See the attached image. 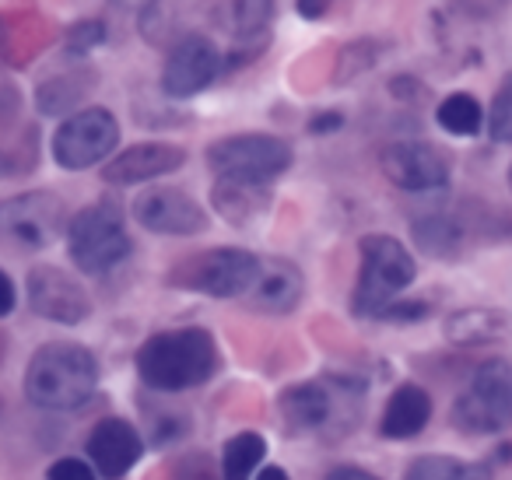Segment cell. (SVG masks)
I'll use <instances>...</instances> for the list:
<instances>
[{
    "mask_svg": "<svg viewBox=\"0 0 512 480\" xmlns=\"http://www.w3.org/2000/svg\"><path fill=\"white\" fill-rule=\"evenodd\" d=\"M341 127H344L341 113H323V116H316V120L309 123V130H313V134H334V130H341Z\"/></svg>",
    "mask_w": 512,
    "mask_h": 480,
    "instance_id": "836d02e7",
    "label": "cell"
},
{
    "mask_svg": "<svg viewBox=\"0 0 512 480\" xmlns=\"http://www.w3.org/2000/svg\"><path fill=\"white\" fill-rule=\"evenodd\" d=\"M46 480H95V470H92L88 459L64 456V459H57V463H50Z\"/></svg>",
    "mask_w": 512,
    "mask_h": 480,
    "instance_id": "f1b7e54d",
    "label": "cell"
},
{
    "mask_svg": "<svg viewBox=\"0 0 512 480\" xmlns=\"http://www.w3.org/2000/svg\"><path fill=\"white\" fill-rule=\"evenodd\" d=\"M418 277V263L404 242L393 235H365L358 242V281L351 295V312L358 319H383V312L404 295Z\"/></svg>",
    "mask_w": 512,
    "mask_h": 480,
    "instance_id": "277c9868",
    "label": "cell"
},
{
    "mask_svg": "<svg viewBox=\"0 0 512 480\" xmlns=\"http://www.w3.org/2000/svg\"><path fill=\"white\" fill-rule=\"evenodd\" d=\"M502 330H505L502 316H498V312H491V309H463L446 323V337L456 340V344H463V347L495 340Z\"/></svg>",
    "mask_w": 512,
    "mask_h": 480,
    "instance_id": "484cf974",
    "label": "cell"
},
{
    "mask_svg": "<svg viewBox=\"0 0 512 480\" xmlns=\"http://www.w3.org/2000/svg\"><path fill=\"white\" fill-rule=\"evenodd\" d=\"M130 249L134 242H130L127 221H123L120 207L109 200L81 207L67 221V256L85 274H109L127 260Z\"/></svg>",
    "mask_w": 512,
    "mask_h": 480,
    "instance_id": "5b68a950",
    "label": "cell"
},
{
    "mask_svg": "<svg viewBox=\"0 0 512 480\" xmlns=\"http://www.w3.org/2000/svg\"><path fill=\"white\" fill-rule=\"evenodd\" d=\"M337 0H295V11H299L306 22H320L330 8H334Z\"/></svg>",
    "mask_w": 512,
    "mask_h": 480,
    "instance_id": "1f68e13d",
    "label": "cell"
},
{
    "mask_svg": "<svg viewBox=\"0 0 512 480\" xmlns=\"http://www.w3.org/2000/svg\"><path fill=\"white\" fill-rule=\"evenodd\" d=\"M267 442L256 431H239L221 445V480H253L256 466L264 463Z\"/></svg>",
    "mask_w": 512,
    "mask_h": 480,
    "instance_id": "603a6c76",
    "label": "cell"
},
{
    "mask_svg": "<svg viewBox=\"0 0 512 480\" xmlns=\"http://www.w3.org/2000/svg\"><path fill=\"white\" fill-rule=\"evenodd\" d=\"M25 288H29V309L36 316L50 319V323L78 326L92 316L88 291L60 267H50V263L32 267L29 277H25Z\"/></svg>",
    "mask_w": 512,
    "mask_h": 480,
    "instance_id": "4fadbf2b",
    "label": "cell"
},
{
    "mask_svg": "<svg viewBox=\"0 0 512 480\" xmlns=\"http://www.w3.org/2000/svg\"><path fill=\"white\" fill-rule=\"evenodd\" d=\"M379 169L397 190L432 193L449 183V158L428 141H393L379 151Z\"/></svg>",
    "mask_w": 512,
    "mask_h": 480,
    "instance_id": "8fae6325",
    "label": "cell"
},
{
    "mask_svg": "<svg viewBox=\"0 0 512 480\" xmlns=\"http://www.w3.org/2000/svg\"><path fill=\"white\" fill-rule=\"evenodd\" d=\"M488 134L491 141L498 144H512V74L498 85L495 99H491V109H488Z\"/></svg>",
    "mask_w": 512,
    "mask_h": 480,
    "instance_id": "4316f807",
    "label": "cell"
},
{
    "mask_svg": "<svg viewBox=\"0 0 512 480\" xmlns=\"http://www.w3.org/2000/svg\"><path fill=\"white\" fill-rule=\"evenodd\" d=\"M432 421V396L428 389L414 386V382H404V386L393 389V396L386 400L383 417H379V431L383 438H414L425 431V424Z\"/></svg>",
    "mask_w": 512,
    "mask_h": 480,
    "instance_id": "ffe728a7",
    "label": "cell"
},
{
    "mask_svg": "<svg viewBox=\"0 0 512 480\" xmlns=\"http://www.w3.org/2000/svg\"><path fill=\"white\" fill-rule=\"evenodd\" d=\"M278 15V0H232L228 4V29H232V50L221 60V71H235L253 64L271 46V25Z\"/></svg>",
    "mask_w": 512,
    "mask_h": 480,
    "instance_id": "9a60e30c",
    "label": "cell"
},
{
    "mask_svg": "<svg viewBox=\"0 0 512 480\" xmlns=\"http://www.w3.org/2000/svg\"><path fill=\"white\" fill-rule=\"evenodd\" d=\"M134 218L155 235H200L207 232V211L179 186H151L134 200Z\"/></svg>",
    "mask_w": 512,
    "mask_h": 480,
    "instance_id": "5bb4252c",
    "label": "cell"
},
{
    "mask_svg": "<svg viewBox=\"0 0 512 480\" xmlns=\"http://www.w3.org/2000/svg\"><path fill=\"white\" fill-rule=\"evenodd\" d=\"M15 305H18V288H15V281H11V274L0 270V319L11 316Z\"/></svg>",
    "mask_w": 512,
    "mask_h": 480,
    "instance_id": "4dcf8cb0",
    "label": "cell"
},
{
    "mask_svg": "<svg viewBox=\"0 0 512 480\" xmlns=\"http://www.w3.org/2000/svg\"><path fill=\"white\" fill-rule=\"evenodd\" d=\"M327 480H383V477L362 470V466H334V470L327 473Z\"/></svg>",
    "mask_w": 512,
    "mask_h": 480,
    "instance_id": "d6a6232c",
    "label": "cell"
},
{
    "mask_svg": "<svg viewBox=\"0 0 512 480\" xmlns=\"http://www.w3.org/2000/svg\"><path fill=\"white\" fill-rule=\"evenodd\" d=\"M256 270H260V256L256 253L239 246H218L176 263V270L169 274V284L211 298H246V291L256 281Z\"/></svg>",
    "mask_w": 512,
    "mask_h": 480,
    "instance_id": "ba28073f",
    "label": "cell"
},
{
    "mask_svg": "<svg viewBox=\"0 0 512 480\" xmlns=\"http://www.w3.org/2000/svg\"><path fill=\"white\" fill-rule=\"evenodd\" d=\"M137 375L155 393H183L214 379L221 365L218 340L204 326L162 330L137 347Z\"/></svg>",
    "mask_w": 512,
    "mask_h": 480,
    "instance_id": "6da1fadb",
    "label": "cell"
},
{
    "mask_svg": "<svg viewBox=\"0 0 512 480\" xmlns=\"http://www.w3.org/2000/svg\"><path fill=\"white\" fill-rule=\"evenodd\" d=\"M120 144V123L109 109L88 106L71 113L53 134V162L67 172H85L113 158Z\"/></svg>",
    "mask_w": 512,
    "mask_h": 480,
    "instance_id": "30bf717a",
    "label": "cell"
},
{
    "mask_svg": "<svg viewBox=\"0 0 512 480\" xmlns=\"http://www.w3.org/2000/svg\"><path fill=\"white\" fill-rule=\"evenodd\" d=\"M435 123L453 137H474V134H481V127H484V109L470 92H453L439 102Z\"/></svg>",
    "mask_w": 512,
    "mask_h": 480,
    "instance_id": "cb8c5ba5",
    "label": "cell"
},
{
    "mask_svg": "<svg viewBox=\"0 0 512 480\" xmlns=\"http://www.w3.org/2000/svg\"><path fill=\"white\" fill-rule=\"evenodd\" d=\"M85 452L102 477L120 480L123 473L134 470L137 459L144 456V438L127 417H102V421L88 431Z\"/></svg>",
    "mask_w": 512,
    "mask_h": 480,
    "instance_id": "e0dca14e",
    "label": "cell"
},
{
    "mask_svg": "<svg viewBox=\"0 0 512 480\" xmlns=\"http://www.w3.org/2000/svg\"><path fill=\"white\" fill-rule=\"evenodd\" d=\"M271 183H249V179H225L218 176L211 190V204L228 225L246 228L253 221H260L271 207Z\"/></svg>",
    "mask_w": 512,
    "mask_h": 480,
    "instance_id": "d6986e66",
    "label": "cell"
},
{
    "mask_svg": "<svg viewBox=\"0 0 512 480\" xmlns=\"http://www.w3.org/2000/svg\"><path fill=\"white\" fill-rule=\"evenodd\" d=\"M414 242L435 260H460L470 242V225L456 214H428L414 221Z\"/></svg>",
    "mask_w": 512,
    "mask_h": 480,
    "instance_id": "44dd1931",
    "label": "cell"
},
{
    "mask_svg": "<svg viewBox=\"0 0 512 480\" xmlns=\"http://www.w3.org/2000/svg\"><path fill=\"white\" fill-rule=\"evenodd\" d=\"M256 480H292V477H288V470H281V466H264V470L256 473Z\"/></svg>",
    "mask_w": 512,
    "mask_h": 480,
    "instance_id": "d590c367",
    "label": "cell"
},
{
    "mask_svg": "<svg viewBox=\"0 0 512 480\" xmlns=\"http://www.w3.org/2000/svg\"><path fill=\"white\" fill-rule=\"evenodd\" d=\"M186 165V151L179 144H165V141H141L123 148L120 155H113L102 165V179L109 186H141L151 179H162L169 172L183 169Z\"/></svg>",
    "mask_w": 512,
    "mask_h": 480,
    "instance_id": "2e32d148",
    "label": "cell"
},
{
    "mask_svg": "<svg viewBox=\"0 0 512 480\" xmlns=\"http://www.w3.org/2000/svg\"><path fill=\"white\" fill-rule=\"evenodd\" d=\"M109 4H116V8H127V11H151L155 8V0H109Z\"/></svg>",
    "mask_w": 512,
    "mask_h": 480,
    "instance_id": "e575fe53",
    "label": "cell"
},
{
    "mask_svg": "<svg viewBox=\"0 0 512 480\" xmlns=\"http://www.w3.org/2000/svg\"><path fill=\"white\" fill-rule=\"evenodd\" d=\"M453 424L467 435H498L512 428V361L488 358L474 368L453 403Z\"/></svg>",
    "mask_w": 512,
    "mask_h": 480,
    "instance_id": "8992f818",
    "label": "cell"
},
{
    "mask_svg": "<svg viewBox=\"0 0 512 480\" xmlns=\"http://www.w3.org/2000/svg\"><path fill=\"white\" fill-rule=\"evenodd\" d=\"M92 85H95L92 71H71V74H60V78H50L46 85H39V92H36L39 113L43 116L71 113V109H78L81 102H85Z\"/></svg>",
    "mask_w": 512,
    "mask_h": 480,
    "instance_id": "7402d4cb",
    "label": "cell"
},
{
    "mask_svg": "<svg viewBox=\"0 0 512 480\" xmlns=\"http://www.w3.org/2000/svg\"><path fill=\"white\" fill-rule=\"evenodd\" d=\"M421 316H428V305H421V302H393L390 309L383 312V319H400V323H414V319H421Z\"/></svg>",
    "mask_w": 512,
    "mask_h": 480,
    "instance_id": "f546056e",
    "label": "cell"
},
{
    "mask_svg": "<svg viewBox=\"0 0 512 480\" xmlns=\"http://www.w3.org/2000/svg\"><path fill=\"white\" fill-rule=\"evenodd\" d=\"M292 158V144L274 134H232L207 148V165L214 176L249 183H274L292 169Z\"/></svg>",
    "mask_w": 512,
    "mask_h": 480,
    "instance_id": "9c48e42d",
    "label": "cell"
},
{
    "mask_svg": "<svg viewBox=\"0 0 512 480\" xmlns=\"http://www.w3.org/2000/svg\"><path fill=\"white\" fill-rule=\"evenodd\" d=\"M404 480H491L488 466H467L453 456H418L411 466L404 470Z\"/></svg>",
    "mask_w": 512,
    "mask_h": 480,
    "instance_id": "d4e9b609",
    "label": "cell"
},
{
    "mask_svg": "<svg viewBox=\"0 0 512 480\" xmlns=\"http://www.w3.org/2000/svg\"><path fill=\"white\" fill-rule=\"evenodd\" d=\"M102 39H106V25H102L99 18H81V22H74L71 29L64 32V50L71 53V57H85Z\"/></svg>",
    "mask_w": 512,
    "mask_h": 480,
    "instance_id": "83f0119b",
    "label": "cell"
},
{
    "mask_svg": "<svg viewBox=\"0 0 512 480\" xmlns=\"http://www.w3.org/2000/svg\"><path fill=\"white\" fill-rule=\"evenodd\" d=\"M67 235V204L53 190H29L0 200V249L43 253Z\"/></svg>",
    "mask_w": 512,
    "mask_h": 480,
    "instance_id": "52a82bcc",
    "label": "cell"
},
{
    "mask_svg": "<svg viewBox=\"0 0 512 480\" xmlns=\"http://www.w3.org/2000/svg\"><path fill=\"white\" fill-rule=\"evenodd\" d=\"M509 190H512V165H509Z\"/></svg>",
    "mask_w": 512,
    "mask_h": 480,
    "instance_id": "8d00e7d4",
    "label": "cell"
},
{
    "mask_svg": "<svg viewBox=\"0 0 512 480\" xmlns=\"http://www.w3.org/2000/svg\"><path fill=\"white\" fill-rule=\"evenodd\" d=\"M302 295H306V277L292 260L281 256H260V270H256L253 288L246 291V305L267 316H288L299 309Z\"/></svg>",
    "mask_w": 512,
    "mask_h": 480,
    "instance_id": "ac0fdd59",
    "label": "cell"
},
{
    "mask_svg": "<svg viewBox=\"0 0 512 480\" xmlns=\"http://www.w3.org/2000/svg\"><path fill=\"white\" fill-rule=\"evenodd\" d=\"M365 386L351 375H323L281 393V417L299 435H348L362 417Z\"/></svg>",
    "mask_w": 512,
    "mask_h": 480,
    "instance_id": "3957f363",
    "label": "cell"
},
{
    "mask_svg": "<svg viewBox=\"0 0 512 480\" xmlns=\"http://www.w3.org/2000/svg\"><path fill=\"white\" fill-rule=\"evenodd\" d=\"M221 50L207 36L193 32V36L179 39L172 46V53L165 57L162 67V92L169 99H193L204 88L214 85V78L221 74Z\"/></svg>",
    "mask_w": 512,
    "mask_h": 480,
    "instance_id": "7c38bea8",
    "label": "cell"
},
{
    "mask_svg": "<svg viewBox=\"0 0 512 480\" xmlns=\"http://www.w3.org/2000/svg\"><path fill=\"white\" fill-rule=\"evenodd\" d=\"M25 396L32 407L67 414L81 410L99 389V361L88 347L71 340H50L25 365Z\"/></svg>",
    "mask_w": 512,
    "mask_h": 480,
    "instance_id": "7a4b0ae2",
    "label": "cell"
}]
</instances>
